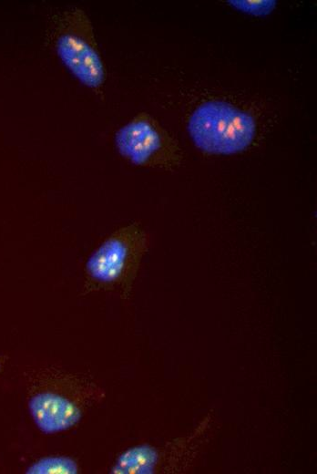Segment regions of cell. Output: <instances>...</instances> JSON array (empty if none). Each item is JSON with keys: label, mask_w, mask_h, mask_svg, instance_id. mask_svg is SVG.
Masks as SVG:
<instances>
[{"label": "cell", "mask_w": 317, "mask_h": 474, "mask_svg": "<svg viewBox=\"0 0 317 474\" xmlns=\"http://www.w3.org/2000/svg\"><path fill=\"white\" fill-rule=\"evenodd\" d=\"M49 39L71 75L87 88L100 92L105 81V67L87 13L74 6L57 14L53 18Z\"/></svg>", "instance_id": "cell-1"}, {"label": "cell", "mask_w": 317, "mask_h": 474, "mask_svg": "<svg viewBox=\"0 0 317 474\" xmlns=\"http://www.w3.org/2000/svg\"><path fill=\"white\" fill-rule=\"evenodd\" d=\"M189 133L201 150L230 155L246 149L256 133L254 118L223 101H208L195 109L189 120Z\"/></svg>", "instance_id": "cell-2"}, {"label": "cell", "mask_w": 317, "mask_h": 474, "mask_svg": "<svg viewBox=\"0 0 317 474\" xmlns=\"http://www.w3.org/2000/svg\"><path fill=\"white\" fill-rule=\"evenodd\" d=\"M148 245V235L138 223L120 227L88 256L86 273L99 285L126 282L134 273Z\"/></svg>", "instance_id": "cell-3"}, {"label": "cell", "mask_w": 317, "mask_h": 474, "mask_svg": "<svg viewBox=\"0 0 317 474\" xmlns=\"http://www.w3.org/2000/svg\"><path fill=\"white\" fill-rule=\"evenodd\" d=\"M118 152L137 166L168 165L170 147L158 127L145 117L137 118L115 134Z\"/></svg>", "instance_id": "cell-4"}, {"label": "cell", "mask_w": 317, "mask_h": 474, "mask_svg": "<svg viewBox=\"0 0 317 474\" xmlns=\"http://www.w3.org/2000/svg\"><path fill=\"white\" fill-rule=\"evenodd\" d=\"M29 410L36 425L46 434L65 431L81 418V411L76 404L50 392L34 396L29 401Z\"/></svg>", "instance_id": "cell-5"}, {"label": "cell", "mask_w": 317, "mask_h": 474, "mask_svg": "<svg viewBox=\"0 0 317 474\" xmlns=\"http://www.w3.org/2000/svg\"><path fill=\"white\" fill-rule=\"evenodd\" d=\"M158 453L148 445H140L124 451L111 469L113 474H151L158 462Z\"/></svg>", "instance_id": "cell-6"}, {"label": "cell", "mask_w": 317, "mask_h": 474, "mask_svg": "<svg viewBox=\"0 0 317 474\" xmlns=\"http://www.w3.org/2000/svg\"><path fill=\"white\" fill-rule=\"evenodd\" d=\"M77 463L68 457H45L32 464L26 470L28 474H77Z\"/></svg>", "instance_id": "cell-7"}, {"label": "cell", "mask_w": 317, "mask_h": 474, "mask_svg": "<svg viewBox=\"0 0 317 474\" xmlns=\"http://www.w3.org/2000/svg\"><path fill=\"white\" fill-rule=\"evenodd\" d=\"M228 3L241 12L260 16L269 15L276 6L275 0H230Z\"/></svg>", "instance_id": "cell-8"}]
</instances>
